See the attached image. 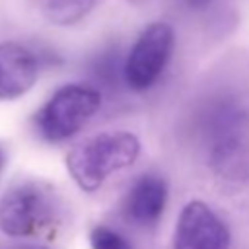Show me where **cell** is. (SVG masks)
Returning a JSON list of instances; mask_svg holds the SVG:
<instances>
[{"instance_id": "6da1fadb", "label": "cell", "mask_w": 249, "mask_h": 249, "mask_svg": "<svg viewBox=\"0 0 249 249\" xmlns=\"http://www.w3.org/2000/svg\"><path fill=\"white\" fill-rule=\"evenodd\" d=\"M140 140L126 130L99 132L76 144L66 156V167L82 191H97L107 177L136 161Z\"/></svg>"}, {"instance_id": "277c9868", "label": "cell", "mask_w": 249, "mask_h": 249, "mask_svg": "<svg viewBox=\"0 0 249 249\" xmlns=\"http://www.w3.org/2000/svg\"><path fill=\"white\" fill-rule=\"evenodd\" d=\"M175 45V31L167 21H152L136 37L124 62V80L130 89H150L165 70Z\"/></svg>"}, {"instance_id": "3957f363", "label": "cell", "mask_w": 249, "mask_h": 249, "mask_svg": "<svg viewBox=\"0 0 249 249\" xmlns=\"http://www.w3.org/2000/svg\"><path fill=\"white\" fill-rule=\"evenodd\" d=\"M101 95L84 84H68L58 88L39 109L35 124L39 134L49 142L72 138L99 109Z\"/></svg>"}, {"instance_id": "ba28073f", "label": "cell", "mask_w": 249, "mask_h": 249, "mask_svg": "<svg viewBox=\"0 0 249 249\" xmlns=\"http://www.w3.org/2000/svg\"><path fill=\"white\" fill-rule=\"evenodd\" d=\"M97 0H39L43 16L56 25H74L82 21Z\"/></svg>"}, {"instance_id": "30bf717a", "label": "cell", "mask_w": 249, "mask_h": 249, "mask_svg": "<svg viewBox=\"0 0 249 249\" xmlns=\"http://www.w3.org/2000/svg\"><path fill=\"white\" fill-rule=\"evenodd\" d=\"M177 4L189 14H204L216 4V0H177Z\"/></svg>"}, {"instance_id": "5b68a950", "label": "cell", "mask_w": 249, "mask_h": 249, "mask_svg": "<svg viewBox=\"0 0 249 249\" xmlns=\"http://www.w3.org/2000/svg\"><path fill=\"white\" fill-rule=\"evenodd\" d=\"M173 249H230V230L202 200H191L183 206Z\"/></svg>"}, {"instance_id": "8fae6325", "label": "cell", "mask_w": 249, "mask_h": 249, "mask_svg": "<svg viewBox=\"0 0 249 249\" xmlns=\"http://www.w3.org/2000/svg\"><path fill=\"white\" fill-rule=\"evenodd\" d=\"M128 2H130L132 6H142V4H146L148 0H128Z\"/></svg>"}, {"instance_id": "8992f818", "label": "cell", "mask_w": 249, "mask_h": 249, "mask_svg": "<svg viewBox=\"0 0 249 249\" xmlns=\"http://www.w3.org/2000/svg\"><path fill=\"white\" fill-rule=\"evenodd\" d=\"M39 56L25 45L8 41L0 45V101L27 93L39 78Z\"/></svg>"}, {"instance_id": "4fadbf2b", "label": "cell", "mask_w": 249, "mask_h": 249, "mask_svg": "<svg viewBox=\"0 0 249 249\" xmlns=\"http://www.w3.org/2000/svg\"><path fill=\"white\" fill-rule=\"evenodd\" d=\"M16 249H47V247H33V245H25V247H16Z\"/></svg>"}, {"instance_id": "52a82bcc", "label": "cell", "mask_w": 249, "mask_h": 249, "mask_svg": "<svg viewBox=\"0 0 249 249\" xmlns=\"http://www.w3.org/2000/svg\"><path fill=\"white\" fill-rule=\"evenodd\" d=\"M165 200L167 183L156 173H146L132 185L126 196V216L136 226H154L165 208Z\"/></svg>"}, {"instance_id": "7c38bea8", "label": "cell", "mask_w": 249, "mask_h": 249, "mask_svg": "<svg viewBox=\"0 0 249 249\" xmlns=\"http://www.w3.org/2000/svg\"><path fill=\"white\" fill-rule=\"evenodd\" d=\"M2 167H4V152L0 150V173H2Z\"/></svg>"}, {"instance_id": "9c48e42d", "label": "cell", "mask_w": 249, "mask_h": 249, "mask_svg": "<svg viewBox=\"0 0 249 249\" xmlns=\"http://www.w3.org/2000/svg\"><path fill=\"white\" fill-rule=\"evenodd\" d=\"M91 249H132L130 243L115 230L107 226H97L89 233Z\"/></svg>"}, {"instance_id": "7a4b0ae2", "label": "cell", "mask_w": 249, "mask_h": 249, "mask_svg": "<svg viewBox=\"0 0 249 249\" xmlns=\"http://www.w3.org/2000/svg\"><path fill=\"white\" fill-rule=\"evenodd\" d=\"M58 218L53 189L27 181L12 187L0 198V230L10 237H31L49 230Z\"/></svg>"}]
</instances>
